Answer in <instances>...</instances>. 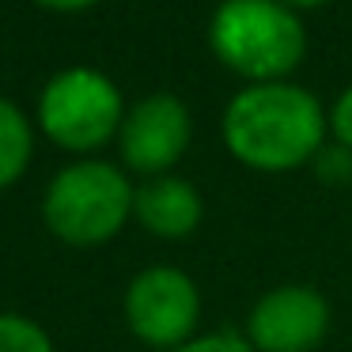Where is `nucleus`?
Returning <instances> with one entry per match:
<instances>
[{
	"label": "nucleus",
	"instance_id": "1",
	"mask_svg": "<svg viewBox=\"0 0 352 352\" xmlns=\"http://www.w3.org/2000/svg\"><path fill=\"white\" fill-rule=\"evenodd\" d=\"M329 118L307 87L292 80L246 84L223 110V144L239 163L254 170H292L303 167L326 144Z\"/></svg>",
	"mask_w": 352,
	"mask_h": 352
},
{
	"label": "nucleus",
	"instance_id": "2",
	"mask_svg": "<svg viewBox=\"0 0 352 352\" xmlns=\"http://www.w3.org/2000/svg\"><path fill=\"white\" fill-rule=\"evenodd\" d=\"M208 46L250 84L288 80L307 54V27L284 0H220L208 19Z\"/></svg>",
	"mask_w": 352,
	"mask_h": 352
},
{
	"label": "nucleus",
	"instance_id": "3",
	"mask_svg": "<svg viewBox=\"0 0 352 352\" xmlns=\"http://www.w3.org/2000/svg\"><path fill=\"white\" fill-rule=\"evenodd\" d=\"M137 186L107 160H80L61 167L46 186L42 220L61 243L99 246L114 239L133 216Z\"/></svg>",
	"mask_w": 352,
	"mask_h": 352
},
{
	"label": "nucleus",
	"instance_id": "4",
	"mask_svg": "<svg viewBox=\"0 0 352 352\" xmlns=\"http://www.w3.org/2000/svg\"><path fill=\"white\" fill-rule=\"evenodd\" d=\"M125 99L107 72L91 65H69L38 95V125L54 144L69 152H91L118 137Z\"/></svg>",
	"mask_w": 352,
	"mask_h": 352
},
{
	"label": "nucleus",
	"instance_id": "5",
	"mask_svg": "<svg viewBox=\"0 0 352 352\" xmlns=\"http://www.w3.org/2000/svg\"><path fill=\"white\" fill-rule=\"evenodd\" d=\"M201 318V292L190 273L175 265L140 269L125 288V322L129 329L152 349H178L197 337Z\"/></svg>",
	"mask_w": 352,
	"mask_h": 352
},
{
	"label": "nucleus",
	"instance_id": "6",
	"mask_svg": "<svg viewBox=\"0 0 352 352\" xmlns=\"http://www.w3.org/2000/svg\"><path fill=\"white\" fill-rule=\"evenodd\" d=\"M190 133L193 122L186 102L170 91H152L140 102L125 107L122 129H118V152L129 170H140L148 178L170 175V167L190 148Z\"/></svg>",
	"mask_w": 352,
	"mask_h": 352
},
{
	"label": "nucleus",
	"instance_id": "7",
	"mask_svg": "<svg viewBox=\"0 0 352 352\" xmlns=\"http://www.w3.org/2000/svg\"><path fill=\"white\" fill-rule=\"evenodd\" d=\"M329 329V303L311 284H280L250 307L246 341L254 352H311Z\"/></svg>",
	"mask_w": 352,
	"mask_h": 352
},
{
	"label": "nucleus",
	"instance_id": "8",
	"mask_svg": "<svg viewBox=\"0 0 352 352\" xmlns=\"http://www.w3.org/2000/svg\"><path fill=\"white\" fill-rule=\"evenodd\" d=\"M201 193L190 178L178 175H155L137 186L133 216L160 239H186L201 223Z\"/></svg>",
	"mask_w": 352,
	"mask_h": 352
},
{
	"label": "nucleus",
	"instance_id": "9",
	"mask_svg": "<svg viewBox=\"0 0 352 352\" xmlns=\"http://www.w3.org/2000/svg\"><path fill=\"white\" fill-rule=\"evenodd\" d=\"M34 155V129L31 118L12 102L8 95H0V190H8L19 182Z\"/></svg>",
	"mask_w": 352,
	"mask_h": 352
},
{
	"label": "nucleus",
	"instance_id": "10",
	"mask_svg": "<svg viewBox=\"0 0 352 352\" xmlns=\"http://www.w3.org/2000/svg\"><path fill=\"white\" fill-rule=\"evenodd\" d=\"M0 352H54V341L34 318L0 311Z\"/></svg>",
	"mask_w": 352,
	"mask_h": 352
},
{
	"label": "nucleus",
	"instance_id": "11",
	"mask_svg": "<svg viewBox=\"0 0 352 352\" xmlns=\"http://www.w3.org/2000/svg\"><path fill=\"white\" fill-rule=\"evenodd\" d=\"M314 175L322 178V182L329 186H344L352 182V148L337 144V140H329V144L318 148V155H314Z\"/></svg>",
	"mask_w": 352,
	"mask_h": 352
},
{
	"label": "nucleus",
	"instance_id": "12",
	"mask_svg": "<svg viewBox=\"0 0 352 352\" xmlns=\"http://www.w3.org/2000/svg\"><path fill=\"white\" fill-rule=\"evenodd\" d=\"M170 352H254V344L246 341V337H239V333L216 329V333L190 337L186 344H178V349H170Z\"/></svg>",
	"mask_w": 352,
	"mask_h": 352
},
{
	"label": "nucleus",
	"instance_id": "13",
	"mask_svg": "<svg viewBox=\"0 0 352 352\" xmlns=\"http://www.w3.org/2000/svg\"><path fill=\"white\" fill-rule=\"evenodd\" d=\"M329 133H333L337 144L352 148V87H344L329 107Z\"/></svg>",
	"mask_w": 352,
	"mask_h": 352
},
{
	"label": "nucleus",
	"instance_id": "14",
	"mask_svg": "<svg viewBox=\"0 0 352 352\" xmlns=\"http://www.w3.org/2000/svg\"><path fill=\"white\" fill-rule=\"evenodd\" d=\"M38 8H50V12H84L91 8V4H99V0H34Z\"/></svg>",
	"mask_w": 352,
	"mask_h": 352
},
{
	"label": "nucleus",
	"instance_id": "15",
	"mask_svg": "<svg viewBox=\"0 0 352 352\" xmlns=\"http://www.w3.org/2000/svg\"><path fill=\"white\" fill-rule=\"evenodd\" d=\"M288 8H314V4H326V0H284Z\"/></svg>",
	"mask_w": 352,
	"mask_h": 352
}]
</instances>
